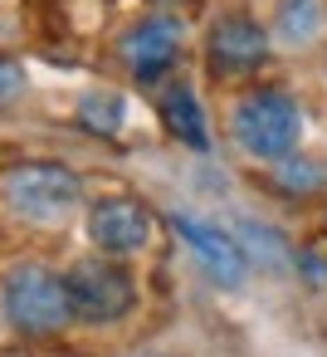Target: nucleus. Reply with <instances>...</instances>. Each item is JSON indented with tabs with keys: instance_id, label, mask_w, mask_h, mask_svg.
Instances as JSON below:
<instances>
[{
	"instance_id": "1",
	"label": "nucleus",
	"mask_w": 327,
	"mask_h": 357,
	"mask_svg": "<svg viewBox=\"0 0 327 357\" xmlns=\"http://www.w3.org/2000/svg\"><path fill=\"white\" fill-rule=\"evenodd\" d=\"M0 313H6L10 328H20L30 337H49V333H64L74 323V298L54 269L15 264L6 274V284H0Z\"/></svg>"
},
{
	"instance_id": "12",
	"label": "nucleus",
	"mask_w": 327,
	"mask_h": 357,
	"mask_svg": "<svg viewBox=\"0 0 327 357\" xmlns=\"http://www.w3.org/2000/svg\"><path fill=\"white\" fill-rule=\"evenodd\" d=\"M273 176H278V186H283V191H317V186L327 181V167H322V162H312V157H293V152H288V157L278 162V172H273Z\"/></svg>"
},
{
	"instance_id": "13",
	"label": "nucleus",
	"mask_w": 327,
	"mask_h": 357,
	"mask_svg": "<svg viewBox=\"0 0 327 357\" xmlns=\"http://www.w3.org/2000/svg\"><path fill=\"white\" fill-rule=\"evenodd\" d=\"M25 89H30V79H25V64L0 54V113H10V108L25 98Z\"/></svg>"
},
{
	"instance_id": "4",
	"label": "nucleus",
	"mask_w": 327,
	"mask_h": 357,
	"mask_svg": "<svg viewBox=\"0 0 327 357\" xmlns=\"http://www.w3.org/2000/svg\"><path fill=\"white\" fill-rule=\"evenodd\" d=\"M64 284H69V298H74V318H83V323H118L137 303L132 274L113 259H79L64 274Z\"/></svg>"
},
{
	"instance_id": "7",
	"label": "nucleus",
	"mask_w": 327,
	"mask_h": 357,
	"mask_svg": "<svg viewBox=\"0 0 327 357\" xmlns=\"http://www.w3.org/2000/svg\"><path fill=\"white\" fill-rule=\"evenodd\" d=\"M118 59L127 64V74H132L137 84L161 79V74L181 59V20L152 15V20L132 25V30L118 40Z\"/></svg>"
},
{
	"instance_id": "10",
	"label": "nucleus",
	"mask_w": 327,
	"mask_h": 357,
	"mask_svg": "<svg viewBox=\"0 0 327 357\" xmlns=\"http://www.w3.org/2000/svg\"><path fill=\"white\" fill-rule=\"evenodd\" d=\"M322 25H327L322 0H278V10H273V40L288 50L312 45L322 35Z\"/></svg>"
},
{
	"instance_id": "9",
	"label": "nucleus",
	"mask_w": 327,
	"mask_h": 357,
	"mask_svg": "<svg viewBox=\"0 0 327 357\" xmlns=\"http://www.w3.org/2000/svg\"><path fill=\"white\" fill-rule=\"evenodd\" d=\"M161 118H166V128H171V137L181 147L210 152V123H205V108H200V98H196L191 84H171L161 93Z\"/></svg>"
},
{
	"instance_id": "11",
	"label": "nucleus",
	"mask_w": 327,
	"mask_h": 357,
	"mask_svg": "<svg viewBox=\"0 0 327 357\" xmlns=\"http://www.w3.org/2000/svg\"><path fill=\"white\" fill-rule=\"evenodd\" d=\"M122 118H127V98H118V93H88V98H79V123L88 128V132H98V137H113L118 128H122Z\"/></svg>"
},
{
	"instance_id": "14",
	"label": "nucleus",
	"mask_w": 327,
	"mask_h": 357,
	"mask_svg": "<svg viewBox=\"0 0 327 357\" xmlns=\"http://www.w3.org/2000/svg\"><path fill=\"white\" fill-rule=\"evenodd\" d=\"M142 357H152V352H142Z\"/></svg>"
},
{
	"instance_id": "5",
	"label": "nucleus",
	"mask_w": 327,
	"mask_h": 357,
	"mask_svg": "<svg viewBox=\"0 0 327 357\" xmlns=\"http://www.w3.org/2000/svg\"><path fill=\"white\" fill-rule=\"evenodd\" d=\"M171 230L181 235V245L200 259V269H205L215 284L239 289V284L249 279V250L239 245L234 230H225V225H215V220H205V215H196V211H171Z\"/></svg>"
},
{
	"instance_id": "8",
	"label": "nucleus",
	"mask_w": 327,
	"mask_h": 357,
	"mask_svg": "<svg viewBox=\"0 0 327 357\" xmlns=\"http://www.w3.org/2000/svg\"><path fill=\"white\" fill-rule=\"evenodd\" d=\"M205 54H210V69H220V74H254L269 59V30L249 15H225V20H215Z\"/></svg>"
},
{
	"instance_id": "6",
	"label": "nucleus",
	"mask_w": 327,
	"mask_h": 357,
	"mask_svg": "<svg viewBox=\"0 0 327 357\" xmlns=\"http://www.w3.org/2000/svg\"><path fill=\"white\" fill-rule=\"evenodd\" d=\"M88 240L103 255H137L152 240V211L132 196H103L88 206Z\"/></svg>"
},
{
	"instance_id": "2",
	"label": "nucleus",
	"mask_w": 327,
	"mask_h": 357,
	"mask_svg": "<svg viewBox=\"0 0 327 357\" xmlns=\"http://www.w3.org/2000/svg\"><path fill=\"white\" fill-rule=\"evenodd\" d=\"M230 137L239 142L244 157L254 162H283L288 152H298L303 137V113L288 93L278 89H254L234 103L230 113Z\"/></svg>"
},
{
	"instance_id": "3",
	"label": "nucleus",
	"mask_w": 327,
	"mask_h": 357,
	"mask_svg": "<svg viewBox=\"0 0 327 357\" xmlns=\"http://www.w3.org/2000/svg\"><path fill=\"white\" fill-rule=\"evenodd\" d=\"M0 196H6V206H10L20 220L64 225V220L79 211V201H83V181H79L74 167H64V162H20V167L6 172Z\"/></svg>"
}]
</instances>
